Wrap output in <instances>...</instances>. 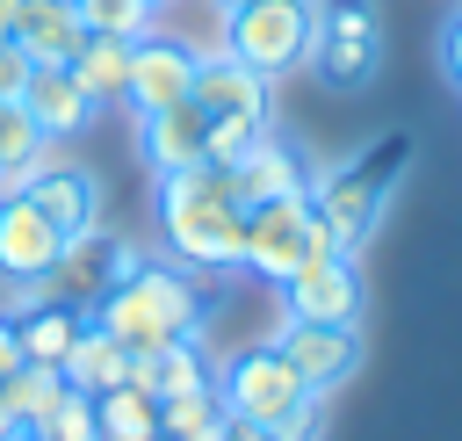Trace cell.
Here are the masks:
<instances>
[{
	"label": "cell",
	"instance_id": "obj_4",
	"mask_svg": "<svg viewBox=\"0 0 462 441\" xmlns=\"http://www.w3.org/2000/svg\"><path fill=\"white\" fill-rule=\"evenodd\" d=\"M217 398H224L231 419L274 427L282 441H310V434H318V390H303V376L274 354V340L238 347V354L217 369Z\"/></svg>",
	"mask_w": 462,
	"mask_h": 441
},
{
	"label": "cell",
	"instance_id": "obj_18",
	"mask_svg": "<svg viewBox=\"0 0 462 441\" xmlns=\"http://www.w3.org/2000/svg\"><path fill=\"white\" fill-rule=\"evenodd\" d=\"M202 130H209V116H202L195 101H173V108H159V116H137V137H144L152 174L195 166V159H202Z\"/></svg>",
	"mask_w": 462,
	"mask_h": 441
},
{
	"label": "cell",
	"instance_id": "obj_32",
	"mask_svg": "<svg viewBox=\"0 0 462 441\" xmlns=\"http://www.w3.org/2000/svg\"><path fill=\"white\" fill-rule=\"evenodd\" d=\"M217 441H282V434H274V427H245V419H231V412H224Z\"/></svg>",
	"mask_w": 462,
	"mask_h": 441
},
{
	"label": "cell",
	"instance_id": "obj_23",
	"mask_svg": "<svg viewBox=\"0 0 462 441\" xmlns=\"http://www.w3.org/2000/svg\"><path fill=\"white\" fill-rule=\"evenodd\" d=\"M43 159H51V137L29 123L22 101H0V188H22Z\"/></svg>",
	"mask_w": 462,
	"mask_h": 441
},
{
	"label": "cell",
	"instance_id": "obj_33",
	"mask_svg": "<svg viewBox=\"0 0 462 441\" xmlns=\"http://www.w3.org/2000/svg\"><path fill=\"white\" fill-rule=\"evenodd\" d=\"M7 434H22V427H14V419H7V405H0V441H7Z\"/></svg>",
	"mask_w": 462,
	"mask_h": 441
},
{
	"label": "cell",
	"instance_id": "obj_9",
	"mask_svg": "<svg viewBox=\"0 0 462 441\" xmlns=\"http://www.w3.org/2000/svg\"><path fill=\"white\" fill-rule=\"evenodd\" d=\"M58 253H65V231H58L22 188H0V282L29 304Z\"/></svg>",
	"mask_w": 462,
	"mask_h": 441
},
{
	"label": "cell",
	"instance_id": "obj_21",
	"mask_svg": "<svg viewBox=\"0 0 462 441\" xmlns=\"http://www.w3.org/2000/svg\"><path fill=\"white\" fill-rule=\"evenodd\" d=\"M130 43H137V36H94V29H87V43L72 51V65H65V72H72L94 101H123V80H130Z\"/></svg>",
	"mask_w": 462,
	"mask_h": 441
},
{
	"label": "cell",
	"instance_id": "obj_27",
	"mask_svg": "<svg viewBox=\"0 0 462 441\" xmlns=\"http://www.w3.org/2000/svg\"><path fill=\"white\" fill-rule=\"evenodd\" d=\"M267 130H274V123H260V116H209V130H202V159L231 166V159H238V152H253Z\"/></svg>",
	"mask_w": 462,
	"mask_h": 441
},
{
	"label": "cell",
	"instance_id": "obj_26",
	"mask_svg": "<svg viewBox=\"0 0 462 441\" xmlns=\"http://www.w3.org/2000/svg\"><path fill=\"white\" fill-rule=\"evenodd\" d=\"M29 434H43V441H94V390H58V405L29 427Z\"/></svg>",
	"mask_w": 462,
	"mask_h": 441
},
{
	"label": "cell",
	"instance_id": "obj_30",
	"mask_svg": "<svg viewBox=\"0 0 462 441\" xmlns=\"http://www.w3.org/2000/svg\"><path fill=\"white\" fill-rule=\"evenodd\" d=\"M440 65H448V80L462 87V14H455V22L440 29Z\"/></svg>",
	"mask_w": 462,
	"mask_h": 441
},
{
	"label": "cell",
	"instance_id": "obj_36",
	"mask_svg": "<svg viewBox=\"0 0 462 441\" xmlns=\"http://www.w3.org/2000/svg\"><path fill=\"white\" fill-rule=\"evenodd\" d=\"M217 7H238V0H217Z\"/></svg>",
	"mask_w": 462,
	"mask_h": 441
},
{
	"label": "cell",
	"instance_id": "obj_17",
	"mask_svg": "<svg viewBox=\"0 0 462 441\" xmlns=\"http://www.w3.org/2000/svg\"><path fill=\"white\" fill-rule=\"evenodd\" d=\"M231 188H238V202H267V195H303L310 188V166L296 159V145H282L274 130L253 145V152H238L231 159Z\"/></svg>",
	"mask_w": 462,
	"mask_h": 441
},
{
	"label": "cell",
	"instance_id": "obj_29",
	"mask_svg": "<svg viewBox=\"0 0 462 441\" xmlns=\"http://www.w3.org/2000/svg\"><path fill=\"white\" fill-rule=\"evenodd\" d=\"M29 51L14 43V36H0V101H22V87H29Z\"/></svg>",
	"mask_w": 462,
	"mask_h": 441
},
{
	"label": "cell",
	"instance_id": "obj_8",
	"mask_svg": "<svg viewBox=\"0 0 462 441\" xmlns=\"http://www.w3.org/2000/svg\"><path fill=\"white\" fill-rule=\"evenodd\" d=\"M144 253L123 239V231H108V224H87V231H72L65 239V253L51 260V275L36 282V296H51V304H72V311H94L130 267H137Z\"/></svg>",
	"mask_w": 462,
	"mask_h": 441
},
{
	"label": "cell",
	"instance_id": "obj_28",
	"mask_svg": "<svg viewBox=\"0 0 462 441\" xmlns=\"http://www.w3.org/2000/svg\"><path fill=\"white\" fill-rule=\"evenodd\" d=\"M152 0H79V22L94 29V36H144L152 29Z\"/></svg>",
	"mask_w": 462,
	"mask_h": 441
},
{
	"label": "cell",
	"instance_id": "obj_11",
	"mask_svg": "<svg viewBox=\"0 0 462 441\" xmlns=\"http://www.w3.org/2000/svg\"><path fill=\"white\" fill-rule=\"evenodd\" d=\"M195 43H180V36H137L130 43V80H123V101L137 108V116H159V108H173V101H188L195 94Z\"/></svg>",
	"mask_w": 462,
	"mask_h": 441
},
{
	"label": "cell",
	"instance_id": "obj_19",
	"mask_svg": "<svg viewBox=\"0 0 462 441\" xmlns=\"http://www.w3.org/2000/svg\"><path fill=\"white\" fill-rule=\"evenodd\" d=\"M79 325H87V311H72V304H51V296H29V304L14 311V340H22V361H36V369H58V361L72 354Z\"/></svg>",
	"mask_w": 462,
	"mask_h": 441
},
{
	"label": "cell",
	"instance_id": "obj_14",
	"mask_svg": "<svg viewBox=\"0 0 462 441\" xmlns=\"http://www.w3.org/2000/svg\"><path fill=\"white\" fill-rule=\"evenodd\" d=\"M22 195L72 239V231H87V224H101V181L87 174V166H72V159H43L29 181H22Z\"/></svg>",
	"mask_w": 462,
	"mask_h": 441
},
{
	"label": "cell",
	"instance_id": "obj_22",
	"mask_svg": "<svg viewBox=\"0 0 462 441\" xmlns=\"http://www.w3.org/2000/svg\"><path fill=\"white\" fill-rule=\"evenodd\" d=\"M58 376H65L72 390H108V383H123V376H130V354H123V347L87 318V325H79V340H72V354L58 361Z\"/></svg>",
	"mask_w": 462,
	"mask_h": 441
},
{
	"label": "cell",
	"instance_id": "obj_7",
	"mask_svg": "<svg viewBox=\"0 0 462 441\" xmlns=\"http://www.w3.org/2000/svg\"><path fill=\"white\" fill-rule=\"evenodd\" d=\"M310 65L339 94L368 87L383 72V14H375V0H325L318 7V36H310Z\"/></svg>",
	"mask_w": 462,
	"mask_h": 441
},
{
	"label": "cell",
	"instance_id": "obj_1",
	"mask_svg": "<svg viewBox=\"0 0 462 441\" xmlns=\"http://www.w3.org/2000/svg\"><path fill=\"white\" fill-rule=\"evenodd\" d=\"M159 231L173 246L180 267H238V246H245V202L231 188V166L217 159H195V166H173L159 174Z\"/></svg>",
	"mask_w": 462,
	"mask_h": 441
},
{
	"label": "cell",
	"instance_id": "obj_12",
	"mask_svg": "<svg viewBox=\"0 0 462 441\" xmlns=\"http://www.w3.org/2000/svg\"><path fill=\"white\" fill-rule=\"evenodd\" d=\"M274 354L303 376V390H339L354 369H361V333L354 325H303V318H282L274 333Z\"/></svg>",
	"mask_w": 462,
	"mask_h": 441
},
{
	"label": "cell",
	"instance_id": "obj_34",
	"mask_svg": "<svg viewBox=\"0 0 462 441\" xmlns=\"http://www.w3.org/2000/svg\"><path fill=\"white\" fill-rule=\"evenodd\" d=\"M7 441H43V434H7Z\"/></svg>",
	"mask_w": 462,
	"mask_h": 441
},
{
	"label": "cell",
	"instance_id": "obj_2",
	"mask_svg": "<svg viewBox=\"0 0 462 441\" xmlns=\"http://www.w3.org/2000/svg\"><path fill=\"white\" fill-rule=\"evenodd\" d=\"M411 152H419L411 130H383L368 152H354V159H339V166H325V174L310 181V217L325 224L332 253H361V246L375 239V224H383V210H390V188L404 181Z\"/></svg>",
	"mask_w": 462,
	"mask_h": 441
},
{
	"label": "cell",
	"instance_id": "obj_16",
	"mask_svg": "<svg viewBox=\"0 0 462 441\" xmlns=\"http://www.w3.org/2000/svg\"><path fill=\"white\" fill-rule=\"evenodd\" d=\"M7 36L29 51V65H72V51L87 43V22H79V0H14Z\"/></svg>",
	"mask_w": 462,
	"mask_h": 441
},
{
	"label": "cell",
	"instance_id": "obj_3",
	"mask_svg": "<svg viewBox=\"0 0 462 441\" xmlns=\"http://www.w3.org/2000/svg\"><path fill=\"white\" fill-rule=\"evenodd\" d=\"M123 354H152L166 340H188L202 333V282L188 267H166V260H137L94 311H87Z\"/></svg>",
	"mask_w": 462,
	"mask_h": 441
},
{
	"label": "cell",
	"instance_id": "obj_24",
	"mask_svg": "<svg viewBox=\"0 0 462 441\" xmlns=\"http://www.w3.org/2000/svg\"><path fill=\"white\" fill-rule=\"evenodd\" d=\"M58 390H65V376H58V369H36V361H22L14 376H0V405H7V419H14L22 434L58 405Z\"/></svg>",
	"mask_w": 462,
	"mask_h": 441
},
{
	"label": "cell",
	"instance_id": "obj_35",
	"mask_svg": "<svg viewBox=\"0 0 462 441\" xmlns=\"http://www.w3.org/2000/svg\"><path fill=\"white\" fill-rule=\"evenodd\" d=\"M152 7H173V0H152Z\"/></svg>",
	"mask_w": 462,
	"mask_h": 441
},
{
	"label": "cell",
	"instance_id": "obj_10",
	"mask_svg": "<svg viewBox=\"0 0 462 441\" xmlns=\"http://www.w3.org/2000/svg\"><path fill=\"white\" fill-rule=\"evenodd\" d=\"M274 289H282V318H303V325H354V318H361V275H354V253L303 260V267L282 275Z\"/></svg>",
	"mask_w": 462,
	"mask_h": 441
},
{
	"label": "cell",
	"instance_id": "obj_31",
	"mask_svg": "<svg viewBox=\"0 0 462 441\" xmlns=\"http://www.w3.org/2000/svg\"><path fill=\"white\" fill-rule=\"evenodd\" d=\"M22 369V340H14V311H0V376Z\"/></svg>",
	"mask_w": 462,
	"mask_h": 441
},
{
	"label": "cell",
	"instance_id": "obj_6",
	"mask_svg": "<svg viewBox=\"0 0 462 441\" xmlns=\"http://www.w3.org/2000/svg\"><path fill=\"white\" fill-rule=\"evenodd\" d=\"M325 253H332V239H325V224L310 217V188H303V195L245 202V246H238V267H245V275L282 282V275H296L303 260H325Z\"/></svg>",
	"mask_w": 462,
	"mask_h": 441
},
{
	"label": "cell",
	"instance_id": "obj_25",
	"mask_svg": "<svg viewBox=\"0 0 462 441\" xmlns=\"http://www.w3.org/2000/svg\"><path fill=\"white\" fill-rule=\"evenodd\" d=\"M217 427H224V398H217V383H209V390L159 398V434H166V441H217Z\"/></svg>",
	"mask_w": 462,
	"mask_h": 441
},
{
	"label": "cell",
	"instance_id": "obj_20",
	"mask_svg": "<svg viewBox=\"0 0 462 441\" xmlns=\"http://www.w3.org/2000/svg\"><path fill=\"white\" fill-rule=\"evenodd\" d=\"M94 441H159V398L137 383L94 390Z\"/></svg>",
	"mask_w": 462,
	"mask_h": 441
},
{
	"label": "cell",
	"instance_id": "obj_5",
	"mask_svg": "<svg viewBox=\"0 0 462 441\" xmlns=\"http://www.w3.org/2000/svg\"><path fill=\"white\" fill-rule=\"evenodd\" d=\"M310 36H318V0H238V7H224V58H238L260 80L310 65Z\"/></svg>",
	"mask_w": 462,
	"mask_h": 441
},
{
	"label": "cell",
	"instance_id": "obj_13",
	"mask_svg": "<svg viewBox=\"0 0 462 441\" xmlns=\"http://www.w3.org/2000/svg\"><path fill=\"white\" fill-rule=\"evenodd\" d=\"M22 108H29V123H36L51 145L87 137V130H94V116H101V101H94L65 65H36V72H29V87H22Z\"/></svg>",
	"mask_w": 462,
	"mask_h": 441
},
{
	"label": "cell",
	"instance_id": "obj_15",
	"mask_svg": "<svg viewBox=\"0 0 462 441\" xmlns=\"http://www.w3.org/2000/svg\"><path fill=\"white\" fill-rule=\"evenodd\" d=\"M202 116H260V123H274V94H267V80L260 72H245L238 58H224V51H209V58H195V94H188Z\"/></svg>",
	"mask_w": 462,
	"mask_h": 441
}]
</instances>
